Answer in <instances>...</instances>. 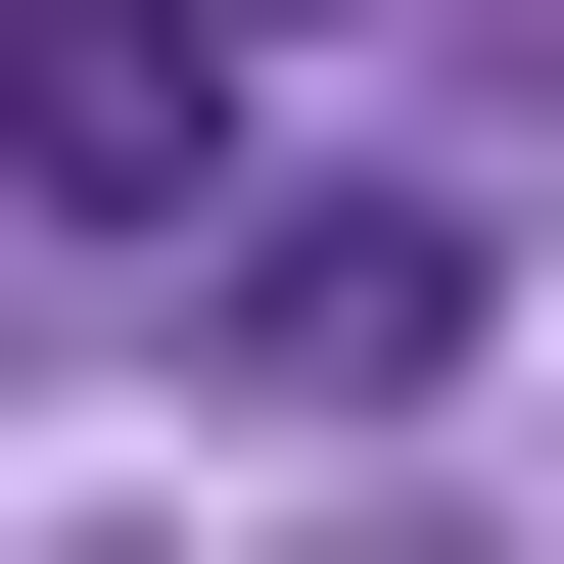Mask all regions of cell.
<instances>
[{"mask_svg": "<svg viewBox=\"0 0 564 564\" xmlns=\"http://www.w3.org/2000/svg\"><path fill=\"white\" fill-rule=\"evenodd\" d=\"M0 188L188 236V188H236V47H188V0H0Z\"/></svg>", "mask_w": 564, "mask_h": 564, "instance_id": "cell-1", "label": "cell"}, {"mask_svg": "<svg viewBox=\"0 0 564 564\" xmlns=\"http://www.w3.org/2000/svg\"><path fill=\"white\" fill-rule=\"evenodd\" d=\"M470 282H518L470 188H329V236H236V377H282V423H377V377H470Z\"/></svg>", "mask_w": 564, "mask_h": 564, "instance_id": "cell-2", "label": "cell"}, {"mask_svg": "<svg viewBox=\"0 0 564 564\" xmlns=\"http://www.w3.org/2000/svg\"><path fill=\"white\" fill-rule=\"evenodd\" d=\"M188 47H282V0H188Z\"/></svg>", "mask_w": 564, "mask_h": 564, "instance_id": "cell-3", "label": "cell"}]
</instances>
